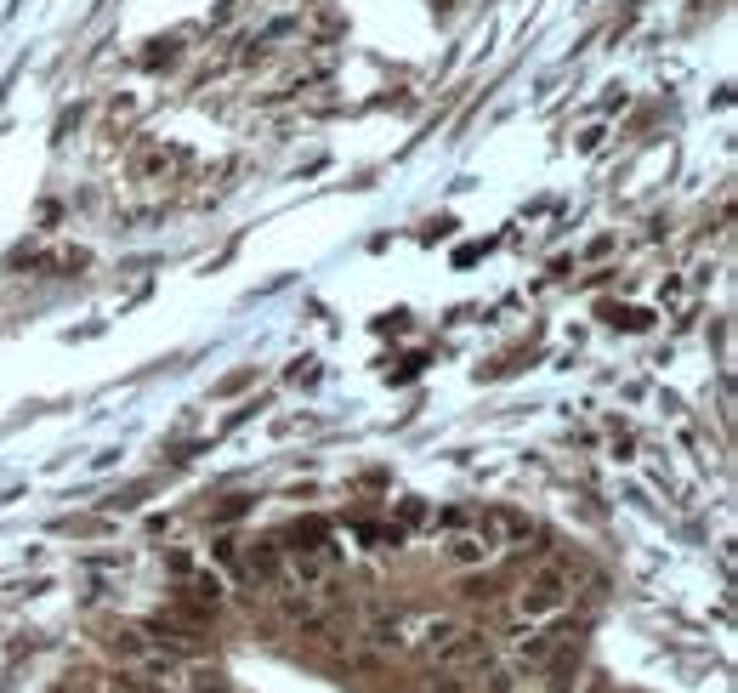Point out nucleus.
<instances>
[{"label": "nucleus", "instance_id": "1", "mask_svg": "<svg viewBox=\"0 0 738 693\" xmlns=\"http://www.w3.org/2000/svg\"><path fill=\"white\" fill-rule=\"evenodd\" d=\"M568 597H574V574H568L563 563H540V569L523 580V591H517V614H523V620H551Z\"/></svg>", "mask_w": 738, "mask_h": 693}, {"label": "nucleus", "instance_id": "2", "mask_svg": "<svg viewBox=\"0 0 738 693\" xmlns=\"http://www.w3.org/2000/svg\"><path fill=\"white\" fill-rule=\"evenodd\" d=\"M580 637L574 625H545V631H517V642H511V665L517 671H540V665H551V659L563 654L568 642Z\"/></svg>", "mask_w": 738, "mask_h": 693}, {"label": "nucleus", "instance_id": "3", "mask_svg": "<svg viewBox=\"0 0 738 693\" xmlns=\"http://www.w3.org/2000/svg\"><path fill=\"white\" fill-rule=\"evenodd\" d=\"M483 659H489V637H483L477 625H460L449 642L432 648V665H438V671H472V665H483Z\"/></svg>", "mask_w": 738, "mask_h": 693}, {"label": "nucleus", "instance_id": "4", "mask_svg": "<svg viewBox=\"0 0 738 693\" xmlns=\"http://www.w3.org/2000/svg\"><path fill=\"white\" fill-rule=\"evenodd\" d=\"M494 551H500V540H494L489 529H460V534H449L443 563H449V569H483Z\"/></svg>", "mask_w": 738, "mask_h": 693}, {"label": "nucleus", "instance_id": "5", "mask_svg": "<svg viewBox=\"0 0 738 693\" xmlns=\"http://www.w3.org/2000/svg\"><path fill=\"white\" fill-rule=\"evenodd\" d=\"M245 574L256 580V586L279 591V586H284V551L273 546V540H256V546L245 551Z\"/></svg>", "mask_w": 738, "mask_h": 693}, {"label": "nucleus", "instance_id": "6", "mask_svg": "<svg viewBox=\"0 0 738 693\" xmlns=\"http://www.w3.org/2000/svg\"><path fill=\"white\" fill-rule=\"evenodd\" d=\"M358 642H364V659H387V654H404V648H409L404 620H369Z\"/></svg>", "mask_w": 738, "mask_h": 693}, {"label": "nucleus", "instance_id": "7", "mask_svg": "<svg viewBox=\"0 0 738 693\" xmlns=\"http://www.w3.org/2000/svg\"><path fill=\"white\" fill-rule=\"evenodd\" d=\"M103 648L114 659H125V665H142V659L154 654V642H148V631H131V625H114L103 637Z\"/></svg>", "mask_w": 738, "mask_h": 693}, {"label": "nucleus", "instance_id": "8", "mask_svg": "<svg viewBox=\"0 0 738 693\" xmlns=\"http://www.w3.org/2000/svg\"><path fill=\"white\" fill-rule=\"evenodd\" d=\"M489 523L506 534V540H528V534H534V529H528V517H517V512H494Z\"/></svg>", "mask_w": 738, "mask_h": 693}, {"label": "nucleus", "instance_id": "9", "mask_svg": "<svg viewBox=\"0 0 738 693\" xmlns=\"http://www.w3.org/2000/svg\"><path fill=\"white\" fill-rule=\"evenodd\" d=\"M194 693H228V676H222V671H205V665H199V671H194Z\"/></svg>", "mask_w": 738, "mask_h": 693}, {"label": "nucleus", "instance_id": "10", "mask_svg": "<svg viewBox=\"0 0 738 693\" xmlns=\"http://www.w3.org/2000/svg\"><path fill=\"white\" fill-rule=\"evenodd\" d=\"M57 693H103V682H97V676H63V682H57Z\"/></svg>", "mask_w": 738, "mask_h": 693}, {"label": "nucleus", "instance_id": "11", "mask_svg": "<svg viewBox=\"0 0 738 693\" xmlns=\"http://www.w3.org/2000/svg\"><path fill=\"white\" fill-rule=\"evenodd\" d=\"M489 693H511V671H494L489 676Z\"/></svg>", "mask_w": 738, "mask_h": 693}]
</instances>
